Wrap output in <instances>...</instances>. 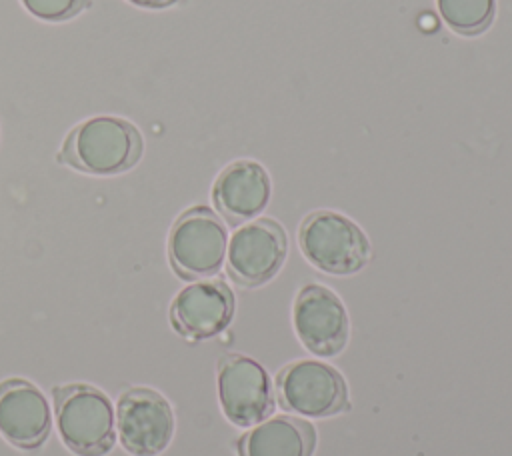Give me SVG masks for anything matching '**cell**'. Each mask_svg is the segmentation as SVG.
Instances as JSON below:
<instances>
[{
    "instance_id": "cell-2",
    "label": "cell",
    "mask_w": 512,
    "mask_h": 456,
    "mask_svg": "<svg viewBox=\"0 0 512 456\" xmlns=\"http://www.w3.org/2000/svg\"><path fill=\"white\" fill-rule=\"evenodd\" d=\"M56 428L76 456H106L116 436V408L96 386L74 382L52 390Z\"/></svg>"
},
{
    "instance_id": "cell-12",
    "label": "cell",
    "mask_w": 512,
    "mask_h": 456,
    "mask_svg": "<svg viewBox=\"0 0 512 456\" xmlns=\"http://www.w3.org/2000/svg\"><path fill=\"white\" fill-rule=\"evenodd\" d=\"M270 176L254 160H238L226 166L214 182L212 200L218 212L232 224L258 216L270 200Z\"/></svg>"
},
{
    "instance_id": "cell-7",
    "label": "cell",
    "mask_w": 512,
    "mask_h": 456,
    "mask_svg": "<svg viewBox=\"0 0 512 456\" xmlns=\"http://www.w3.org/2000/svg\"><path fill=\"white\" fill-rule=\"evenodd\" d=\"M288 254L284 228L260 218L232 234L228 246V272L242 286H260L276 276Z\"/></svg>"
},
{
    "instance_id": "cell-4",
    "label": "cell",
    "mask_w": 512,
    "mask_h": 456,
    "mask_svg": "<svg viewBox=\"0 0 512 456\" xmlns=\"http://www.w3.org/2000/svg\"><path fill=\"white\" fill-rule=\"evenodd\" d=\"M226 226L206 206L182 212L168 234V260L184 280L216 274L226 254Z\"/></svg>"
},
{
    "instance_id": "cell-1",
    "label": "cell",
    "mask_w": 512,
    "mask_h": 456,
    "mask_svg": "<svg viewBox=\"0 0 512 456\" xmlns=\"http://www.w3.org/2000/svg\"><path fill=\"white\" fill-rule=\"evenodd\" d=\"M142 148V136L132 122L116 116H96L70 130L58 162L84 174L112 176L134 168Z\"/></svg>"
},
{
    "instance_id": "cell-15",
    "label": "cell",
    "mask_w": 512,
    "mask_h": 456,
    "mask_svg": "<svg viewBox=\"0 0 512 456\" xmlns=\"http://www.w3.org/2000/svg\"><path fill=\"white\" fill-rule=\"evenodd\" d=\"M22 6L36 18L48 22H62L80 14L90 0H20Z\"/></svg>"
},
{
    "instance_id": "cell-3",
    "label": "cell",
    "mask_w": 512,
    "mask_h": 456,
    "mask_svg": "<svg viewBox=\"0 0 512 456\" xmlns=\"http://www.w3.org/2000/svg\"><path fill=\"white\" fill-rule=\"evenodd\" d=\"M298 240L308 262L328 274H354L370 260L366 234L338 212L320 210L306 216Z\"/></svg>"
},
{
    "instance_id": "cell-5",
    "label": "cell",
    "mask_w": 512,
    "mask_h": 456,
    "mask_svg": "<svg viewBox=\"0 0 512 456\" xmlns=\"http://www.w3.org/2000/svg\"><path fill=\"white\" fill-rule=\"evenodd\" d=\"M116 436L132 456H158L174 436V412L156 390L134 386L116 402Z\"/></svg>"
},
{
    "instance_id": "cell-16",
    "label": "cell",
    "mask_w": 512,
    "mask_h": 456,
    "mask_svg": "<svg viewBox=\"0 0 512 456\" xmlns=\"http://www.w3.org/2000/svg\"><path fill=\"white\" fill-rule=\"evenodd\" d=\"M130 4L134 6H140V8H150V10H158V8H168L180 0H128Z\"/></svg>"
},
{
    "instance_id": "cell-13",
    "label": "cell",
    "mask_w": 512,
    "mask_h": 456,
    "mask_svg": "<svg viewBox=\"0 0 512 456\" xmlns=\"http://www.w3.org/2000/svg\"><path fill=\"white\" fill-rule=\"evenodd\" d=\"M314 428L298 418L276 416L250 430L238 442L240 456H312Z\"/></svg>"
},
{
    "instance_id": "cell-8",
    "label": "cell",
    "mask_w": 512,
    "mask_h": 456,
    "mask_svg": "<svg viewBox=\"0 0 512 456\" xmlns=\"http://www.w3.org/2000/svg\"><path fill=\"white\" fill-rule=\"evenodd\" d=\"M218 396L224 416L236 426L264 420L274 406L266 370L252 358L232 354L218 366Z\"/></svg>"
},
{
    "instance_id": "cell-9",
    "label": "cell",
    "mask_w": 512,
    "mask_h": 456,
    "mask_svg": "<svg viewBox=\"0 0 512 456\" xmlns=\"http://www.w3.org/2000/svg\"><path fill=\"white\" fill-rule=\"evenodd\" d=\"M294 328L300 342L318 356H334L348 342V314L342 300L322 284H306L294 302Z\"/></svg>"
},
{
    "instance_id": "cell-14",
    "label": "cell",
    "mask_w": 512,
    "mask_h": 456,
    "mask_svg": "<svg viewBox=\"0 0 512 456\" xmlns=\"http://www.w3.org/2000/svg\"><path fill=\"white\" fill-rule=\"evenodd\" d=\"M436 6L448 28L462 36L482 34L496 14V0H436Z\"/></svg>"
},
{
    "instance_id": "cell-6",
    "label": "cell",
    "mask_w": 512,
    "mask_h": 456,
    "mask_svg": "<svg viewBox=\"0 0 512 456\" xmlns=\"http://www.w3.org/2000/svg\"><path fill=\"white\" fill-rule=\"evenodd\" d=\"M278 394L286 410L310 418L332 416L348 406L344 378L338 370L318 360L288 364L278 376Z\"/></svg>"
},
{
    "instance_id": "cell-10",
    "label": "cell",
    "mask_w": 512,
    "mask_h": 456,
    "mask_svg": "<svg viewBox=\"0 0 512 456\" xmlns=\"http://www.w3.org/2000/svg\"><path fill=\"white\" fill-rule=\"evenodd\" d=\"M52 412L44 392L24 378L0 382V434L12 446L32 452L50 436Z\"/></svg>"
},
{
    "instance_id": "cell-11",
    "label": "cell",
    "mask_w": 512,
    "mask_h": 456,
    "mask_svg": "<svg viewBox=\"0 0 512 456\" xmlns=\"http://www.w3.org/2000/svg\"><path fill=\"white\" fill-rule=\"evenodd\" d=\"M234 316V294L222 280H200L182 288L170 304V322L188 340L224 332Z\"/></svg>"
}]
</instances>
